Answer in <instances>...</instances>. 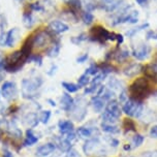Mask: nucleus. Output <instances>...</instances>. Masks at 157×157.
Masks as SVG:
<instances>
[{
	"label": "nucleus",
	"instance_id": "nucleus-15",
	"mask_svg": "<svg viewBox=\"0 0 157 157\" xmlns=\"http://www.w3.org/2000/svg\"><path fill=\"white\" fill-rule=\"evenodd\" d=\"M77 134L82 139H92V137H97L99 136V131L96 127H88V126H82L78 127L77 130Z\"/></svg>",
	"mask_w": 157,
	"mask_h": 157
},
{
	"label": "nucleus",
	"instance_id": "nucleus-25",
	"mask_svg": "<svg viewBox=\"0 0 157 157\" xmlns=\"http://www.w3.org/2000/svg\"><path fill=\"white\" fill-rule=\"evenodd\" d=\"M108 88H110L112 91H114L115 93L116 92H119V93H121L122 91H124V84L123 82H121L120 80H118L116 78H111L110 80H109L108 82Z\"/></svg>",
	"mask_w": 157,
	"mask_h": 157
},
{
	"label": "nucleus",
	"instance_id": "nucleus-6",
	"mask_svg": "<svg viewBox=\"0 0 157 157\" xmlns=\"http://www.w3.org/2000/svg\"><path fill=\"white\" fill-rule=\"evenodd\" d=\"M54 34L50 31L49 29H44V30H39L36 31L35 33L31 34L32 38V44H33V49L34 48H44L48 46L49 44H52L54 41Z\"/></svg>",
	"mask_w": 157,
	"mask_h": 157
},
{
	"label": "nucleus",
	"instance_id": "nucleus-49",
	"mask_svg": "<svg viewBox=\"0 0 157 157\" xmlns=\"http://www.w3.org/2000/svg\"><path fill=\"white\" fill-rule=\"evenodd\" d=\"M136 2L141 6H146L148 3V0H136Z\"/></svg>",
	"mask_w": 157,
	"mask_h": 157
},
{
	"label": "nucleus",
	"instance_id": "nucleus-40",
	"mask_svg": "<svg viewBox=\"0 0 157 157\" xmlns=\"http://www.w3.org/2000/svg\"><path fill=\"white\" fill-rule=\"evenodd\" d=\"M6 26H7L6 19H5V17L3 15H0V29H1V31H4Z\"/></svg>",
	"mask_w": 157,
	"mask_h": 157
},
{
	"label": "nucleus",
	"instance_id": "nucleus-13",
	"mask_svg": "<svg viewBox=\"0 0 157 157\" xmlns=\"http://www.w3.org/2000/svg\"><path fill=\"white\" fill-rule=\"evenodd\" d=\"M129 55H130L129 51L121 49L120 46H118L113 51L108 53V55H106V60H110V61L113 60V61H116L118 63H120V62H123V61L127 60Z\"/></svg>",
	"mask_w": 157,
	"mask_h": 157
},
{
	"label": "nucleus",
	"instance_id": "nucleus-52",
	"mask_svg": "<svg viewBox=\"0 0 157 157\" xmlns=\"http://www.w3.org/2000/svg\"><path fill=\"white\" fill-rule=\"evenodd\" d=\"M103 1H106V0H103Z\"/></svg>",
	"mask_w": 157,
	"mask_h": 157
},
{
	"label": "nucleus",
	"instance_id": "nucleus-22",
	"mask_svg": "<svg viewBox=\"0 0 157 157\" xmlns=\"http://www.w3.org/2000/svg\"><path fill=\"white\" fill-rule=\"evenodd\" d=\"M39 122V117L36 113H28L26 116L23 118V123L24 125H26L28 128H34L35 126H37Z\"/></svg>",
	"mask_w": 157,
	"mask_h": 157
},
{
	"label": "nucleus",
	"instance_id": "nucleus-14",
	"mask_svg": "<svg viewBox=\"0 0 157 157\" xmlns=\"http://www.w3.org/2000/svg\"><path fill=\"white\" fill-rule=\"evenodd\" d=\"M48 29H49L54 35H58V34H61V33L68 31L69 27L66 23L60 21V20H54V21L49 23Z\"/></svg>",
	"mask_w": 157,
	"mask_h": 157
},
{
	"label": "nucleus",
	"instance_id": "nucleus-10",
	"mask_svg": "<svg viewBox=\"0 0 157 157\" xmlns=\"http://www.w3.org/2000/svg\"><path fill=\"white\" fill-rule=\"evenodd\" d=\"M20 29L19 28H13L8 31L0 32V44L5 47H13L20 37Z\"/></svg>",
	"mask_w": 157,
	"mask_h": 157
},
{
	"label": "nucleus",
	"instance_id": "nucleus-48",
	"mask_svg": "<svg viewBox=\"0 0 157 157\" xmlns=\"http://www.w3.org/2000/svg\"><path fill=\"white\" fill-rule=\"evenodd\" d=\"M2 156H3V157H13V153L10 152V150H7V149L3 150V154H2Z\"/></svg>",
	"mask_w": 157,
	"mask_h": 157
},
{
	"label": "nucleus",
	"instance_id": "nucleus-32",
	"mask_svg": "<svg viewBox=\"0 0 157 157\" xmlns=\"http://www.w3.org/2000/svg\"><path fill=\"white\" fill-rule=\"evenodd\" d=\"M88 84H90V75H87L86 72H84L82 75H80L78 78V86L80 88L82 87H86Z\"/></svg>",
	"mask_w": 157,
	"mask_h": 157
},
{
	"label": "nucleus",
	"instance_id": "nucleus-7",
	"mask_svg": "<svg viewBox=\"0 0 157 157\" xmlns=\"http://www.w3.org/2000/svg\"><path fill=\"white\" fill-rule=\"evenodd\" d=\"M144 105L143 101L141 100H137L136 98L129 97L127 98L125 102H123L122 105V111L130 117H136L140 118V116L142 115L143 111H144Z\"/></svg>",
	"mask_w": 157,
	"mask_h": 157
},
{
	"label": "nucleus",
	"instance_id": "nucleus-17",
	"mask_svg": "<svg viewBox=\"0 0 157 157\" xmlns=\"http://www.w3.org/2000/svg\"><path fill=\"white\" fill-rule=\"evenodd\" d=\"M56 150V145L54 143H47L44 144L36 149L35 151V155L37 157H47L49 155H51L52 153H54Z\"/></svg>",
	"mask_w": 157,
	"mask_h": 157
},
{
	"label": "nucleus",
	"instance_id": "nucleus-41",
	"mask_svg": "<svg viewBox=\"0 0 157 157\" xmlns=\"http://www.w3.org/2000/svg\"><path fill=\"white\" fill-rule=\"evenodd\" d=\"M141 157H157V150L146 151V152L141 154Z\"/></svg>",
	"mask_w": 157,
	"mask_h": 157
},
{
	"label": "nucleus",
	"instance_id": "nucleus-2",
	"mask_svg": "<svg viewBox=\"0 0 157 157\" xmlns=\"http://www.w3.org/2000/svg\"><path fill=\"white\" fill-rule=\"evenodd\" d=\"M26 62H28V57L21 51V49L6 56L1 61L4 71L7 72H18L23 68Z\"/></svg>",
	"mask_w": 157,
	"mask_h": 157
},
{
	"label": "nucleus",
	"instance_id": "nucleus-29",
	"mask_svg": "<svg viewBox=\"0 0 157 157\" xmlns=\"http://www.w3.org/2000/svg\"><path fill=\"white\" fill-rule=\"evenodd\" d=\"M149 27V23H144L142 25H139V26L132 28V29H129L127 32H126V36H128V37H133L134 35L137 34L139 32L143 31V30H145L146 28Z\"/></svg>",
	"mask_w": 157,
	"mask_h": 157
},
{
	"label": "nucleus",
	"instance_id": "nucleus-23",
	"mask_svg": "<svg viewBox=\"0 0 157 157\" xmlns=\"http://www.w3.org/2000/svg\"><path fill=\"white\" fill-rule=\"evenodd\" d=\"M54 144L57 146L62 152H65V153L68 152V151L71 149V146H72V143L69 142L68 140H67L66 137H64L63 136L56 137V141Z\"/></svg>",
	"mask_w": 157,
	"mask_h": 157
},
{
	"label": "nucleus",
	"instance_id": "nucleus-37",
	"mask_svg": "<svg viewBox=\"0 0 157 157\" xmlns=\"http://www.w3.org/2000/svg\"><path fill=\"white\" fill-rule=\"evenodd\" d=\"M51 111H43L40 114H39V121L41 123H44V124H47L48 122H49L50 118H51Z\"/></svg>",
	"mask_w": 157,
	"mask_h": 157
},
{
	"label": "nucleus",
	"instance_id": "nucleus-33",
	"mask_svg": "<svg viewBox=\"0 0 157 157\" xmlns=\"http://www.w3.org/2000/svg\"><path fill=\"white\" fill-rule=\"evenodd\" d=\"M143 143H144V136H143L142 134L136 133V136L132 137V140H131L130 147L131 148H137V147H140Z\"/></svg>",
	"mask_w": 157,
	"mask_h": 157
},
{
	"label": "nucleus",
	"instance_id": "nucleus-18",
	"mask_svg": "<svg viewBox=\"0 0 157 157\" xmlns=\"http://www.w3.org/2000/svg\"><path fill=\"white\" fill-rule=\"evenodd\" d=\"M145 77L149 80H156L157 78V61L154 60L153 62L146 64L143 66V71Z\"/></svg>",
	"mask_w": 157,
	"mask_h": 157
},
{
	"label": "nucleus",
	"instance_id": "nucleus-19",
	"mask_svg": "<svg viewBox=\"0 0 157 157\" xmlns=\"http://www.w3.org/2000/svg\"><path fill=\"white\" fill-rule=\"evenodd\" d=\"M143 71V65L141 63H131L123 69V74L128 78H134Z\"/></svg>",
	"mask_w": 157,
	"mask_h": 157
},
{
	"label": "nucleus",
	"instance_id": "nucleus-27",
	"mask_svg": "<svg viewBox=\"0 0 157 157\" xmlns=\"http://www.w3.org/2000/svg\"><path fill=\"white\" fill-rule=\"evenodd\" d=\"M37 142H38V137L33 133L31 128H29L26 132V137H25V141H24V146H33Z\"/></svg>",
	"mask_w": 157,
	"mask_h": 157
},
{
	"label": "nucleus",
	"instance_id": "nucleus-20",
	"mask_svg": "<svg viewBox=\"0 0 157 157\" xmlns=\"http://www.w3.org/2000/svg\"><path fill=\"white\" fill-rule=\"evenodd\" d=\"M75 105V99L71 97V95L69 93H63L62 96L60 98V106L63 111L69 112L72 109V106Z\"/></svg>",
	"mask_w": 157,
	"mask_h": 157
},
{
	"label": "nucleus",
	"instance_id": "nucleus-1",
	"mask_svg": "<svg viewBox=\"0 0 157 157\" xmlns=\"http://www.w3.org/2000/svg\"><path fill=\"white\" fill-rule=\"evenodd\" d=\"M88 38L99 44H105L108 41H117V46L123 44V40H124V36L122 34L109 31L108 29L100 25L91 28Z\"/></svg>",
	"mask_w": 157,
	"mask_h": 157
},
{
	"label": "nucleus",
	"instance_id": "nucleus-11",
	"mask_svg": "<svg viewBox=\"0 0 157 157\" xmlns=\"http://www.w3.org/2000/svg\"><path fill=\"white\" fill-rule=\"evenodd\" d=\"M0 93H1L2 97L4 99L8 100V101H12V100L16 99L18 97V87L15 82L12 81H6L2 84L1 89H0Z\"/></svg>",
	"mask_w": 157,
	"mask_h": 157
},
{
	"label": "nucleus",
	"instance_id": "nucleus-8",
	"mask_svg": "<svg viewBox=\"0 0 157 157\" xmlns=\"http://www.w3.org/2000/svg\"><path fill=\"white\" fill-rule=\"evenodd\" d=\"M71 118L75 121H83L87 116L88 113V109H87V101L83 97L78 98V100H75V105L72 106L71 111Z\"/></svg>",
	"mask_w": 157,
	"mask_h": 157
},
{
	"label": "nucleus",
	"instance_id": "nucleus-46",
	"mask_svg": "<svg viewBox=\"0 0 157 157\" xmlns=\"http://www.w3.org/2000/svg\"><path fill=\"white\" fill-rule=\"evenodd\" d=\"M56 71H57V66H56L55 64H52L50 71H48V75H54L56 74Z\"/></svg>",
	"mask_w": 157,
	"mask_h": 157
},
{
	"label": "nucleus",
	"instance_id": "nucleus-34",
	"mask_svg": "<svg viewBox=\"0 0 157 157\" xmlns=\"http://www.w3.org/2000/svg\"><path fill=\"white\" fill-rule=\"evenodd\" d=\"M123 128L125 129L126 132H129V131H136V124L131 119H125L123 122Z\"/></svg>",
	"mask_w": 157,
	"mask_h": 157
},
{
	"label": "nucleus",
	"instance_id": "nucleus-16",
	"mask_svg": "<svg viewBox=\"0 0 157 157\" xmlns=\"http://www.w3.org/2000/svg\"><path fill=\"white\" fill-rule=\"evenodd\" d=\"M108 102V100L105 99V97H102L100 94H95L91 99V105L92 109L95 113H101V112L105 110V105Z\"/></svg>",
	"mask_w": 157,
	"mask_h": 157
},
{
	"label": "nucleus",
	"instance_id": "nucleus-5",
	"mask_svg": "<svg viewBox=\"0 0 157 157\" xmlns=\"http://www.w3.org/2000/svg\"><path fill=\"white\" fill-rule=\"evenodd\" d=\"M122 114V109L120 108V103L116 99H111L106 102L105 110L102 112L101 119L102 122L116 124Z\"/></svg>",
	"mask_w": 157,
	"mask_h": 157
},
{
	"label": "nucleus",
	"instance_id": "nucleus-30",
	"mask_svg": "<svg viewBox=\"0 0 157 157\" xmlns=\"http://www.w3.org/2000/svg\"><path fill=\"white\" fill-rule=\"evenodd\" d=\"M81 19L85 25H91L94 21V15L92 13V12L85 10V12L81 13Z\"/></svg>",
	"mask_w": 157,
	"mask_h": 157
},
{
	"label": "nucleus",
	"instance_id": "nucleus-3",
	"mask_svg": "<svg viewBox=\"0 0 157 157\" xmlns=\"http://www.w3.org/2000/svg\"><path fill=\"white\" fill-rule=\"evenodd\" d=\"M44 84V80L41 77L26 78L22 81L21 93L25 99L32 100L38 96V92Z\"/></svg>",
	"mask_w": 157,
	"mask_h": 157
},
{
	"label": "nucleus",
	"instance_id": "nucleus-53",
	"mask_svg": "<svg viewBox=\"0 0 157 157\" xmlns=\"http://www.w3.org/2000/svg\"><path fill=\"white\" fill-rule=\"evenodd\" d=\"M0 95H1V93H0Z\"/></svg>",
	"mask_w": 157,
	"mask_h": 157
},
{
	"label": "nucleus",
	"instance_id": "nucleus-45",
	"mask_svg": "<svg viewBox=\"0 0 157 157\" xmlns=\"http://www.w3.org/2000/svg\"><path fill=\"white\" fill-rule=\"evenodd\" d=\"M150 136L154 137V139H157V125H154L151 127L150 129Z\"/></svg>",
	"mask_w": 157,
	"mask_h": 157
},
{
	"label": "nucleus",
	"instance_id": "nucleus-51",
	"mask_svg": "<svg viewBox=\"0 0 157 157\" xmlns=\"http://www.w3.org/2000/svg\"><path fill=\"white\" fill-rule=\"evenodd\" d=\"M2 59H3V52L0 50V60H2Z\"/></svg>",
	"mask_w": 157,
	"mask_h": 157
},
{
	"label": "nucleus",
	"instance_id": "nucleus-38",
	"mask_svg": "<svg viewBox=\"0 0 157 157\" xmlns=\"http://www.w3.org/2000/svg\"><path fill=\"white\" fill-rule=\"evenodd\" d=\"M28 62H33L37 65H41L43 64V57L39 54H32L28 58Z\"/></svg>",
	"mask_w": 157,
	"mask_h": 157
},
{
	"label": "nucleus",
	"instance_id": "nucleus-50",
	"mask_svg": "<svg viewBox=\"0 0 157 157\" xmlns=\"http://www.w3.org/2000/svg\"><path fill=\"white\" fill-rule=\"evenodd\" d=\"M48 101H49V102H51V103H50V105H51L52 106H55V105H56V103H55V101H53V100H52V99H48Z\"/></svg>",
	"mask_w": 157,
	"mask_h": 157
},
{
	"label": "nucleus",
	"instance_id": "nucleus-47",
	"mask_svg": "<svg viewBox=\"0 0 157 157\" xmlns=\"http://www.w3.org/2000/svg\"><path fill=\"white\" fill-rule=\"evenodd\" d=\"M1 61H2V60H0V82H2V80L4 78V74H3L4 69H3V67H2Z\"/></svg>",
	"mask_w": 157,
	"mask_h": 157
},
{
	"label": "nucleus",
	"instance_id": "nucleus-9",
	"mask_svg": "<svg viewBox=\"0 0 157 157\" xmlns=\"http://www.w3.org/2000/svg\"><path fill=\"white\" fill-rule=\"evenodd\" d=\"M83 151L86 155H91V154H103L106 152L105 146L101 144L100 140L97 137H92V139L87 140L83 146Z\"/></svg>",
	"mask_w": 157,
	"mask_h": 157
},
{
	"label": "nucleus",
	"instance_id": "nucleus-44",
	"mask_svg": "<svg viewBox=\"0 0 157 157\" xmlns=\"http://www.w3.org/2000/svg\"><path fill=\"white\" fill-rule=\"evenodd\" d=\"M146 36H147V39H157V32L154 30H149Z\"/></svg>",
	"mask_w": 157,
	"mask_h": 157
},
{
	"label": "nucleus",
	"instance_id": "nucleus-43",
	"mask_svg": "<svg viewBox=\"0 0 157 157\" xmlns=\"http://www.w3.org/2000/svg\"><path fill=\"white\" fill-rule=\"evenodd\" d=\"M65 157H81L80 153L78 152L75 149H71L68 151V152H66V156Z\"/></svg>",
	"mask_w": 157,
	"mask_h": 157
},
{
	"label": "nucleus",
	"instance_id": "nucleus-21",
	"mask_svg": "<svg viewBox=\"0 0 157 157\" xmlns=\"http://www.w3.org/2000/svg\"><path fill=\"white\" fill-rule=\"evenodd\" d=\"M58 128L61 136H65V134L71 133L75 131V125L71 120H61V121H59Z\"/></svg>",
	"mask_w": 157,
	"mask_h": 157
},
{
	"label": "nucleus",
	"instance_id": "nucleus-28",
	"mask_svg": "<svg viewBox=\"0 0 157 157\" xmlns=\"http://www.w3.org/2000/svg\"><path fill=\"white\" fill-rule=\"evenodd\" d=\"M23 24L26 28H31L34 25V18H33L32 12H25L23 13Z\"/></svg>",
	"mask_w": 157,
	"mask_h": 157
},
{
	"label": "nucleus",
	"instance_id": "nucleus-24",
	"mask_svg": "<svg viewBox=\"0 0 157 157\" xmlns=\"http://www.w3.org/2000/svg\"><path fill=\"white\" fill-rule=\"evenodd\" d=\"M60 49H61V44L60 40L57 38L54 39V41L51 44V46H49L47 50V56L50 58H56L60 53Z\"/></svg>",
	"mask_w": 157,
	"mask_h": 157
},
{
	"label": "nucleus",
	"instance_id": "nucleus-36",
	"mask_svg": "<svg viewBox=\"0 0 157 157\" xmlns=\"http://www.w3.org/2000/svg\"><path fill=\"white\" fill-rule=\"evenodd\" d=\"M88 39V35L86 34V33H81L80 35L78 36H72L71 37V43L75 44H80L81 43H83V41H85Z\"/></svg>",
	"mask_w": 157,
	"mask_h": 157
},
{
	"label": "nucleus",
	"instance_id": "nucleus-4",
	"mask_svg": "<svg viewBox=\"0 0 157 157\" xmlns=\"http://www.w3.org/2000/svg\"><path fill=\"white\" fill-rule=\"evenodd\" d=\"M152 92L149 78H137L133 81L132 84L129 86V94L130 97L136 98L137 100H141L147 98Z\"/></svg>",
	"mask_w": 157,
	"mask_h": 157
},
{
	"label": "nucleus",
	"instance_id": "nucleus-39",
	"mask_svg": "<svg viewBox=\"0 0 157 157\" xmlns=\"http://www.w3.org/2000/svg\"><path fill=\"white\" fill-rule=\"evenodd\" d=\"M105 141L106 143V145H109L110 147H113V148H116L118 147V145H119V141L113 136H105Z\"/></svg>",
	"mask_w": 157,
	"mask_h": 157
},
{
	"label": "nucleus",
	"instance_id": "nucleus-42",
	"mask_svg": "<svg viewBox=\"0 0 157 157\" xmlns=\"http://www.w3.org/2000/svg\"><path fill=\"white\" fill-rule=\"evenodd\" d=\"M88 58H89V54L88 53H85V54H82V55L78 56V57L77 58V62L78 63H84L88 60Z\"/></svg>",
	"mask_w": 157,
	"mask_h": 157
},
{
	"label": "nucleus",
	"instance_id": "nucleus-35",
	"mask_svg": "<svg viewBox=\"0 0 157 157\" xmlns=\"http://www.w3.org/2000/svg\"><path fill=\"white\" fill-rule=\"evenodd\" d=\"M99 71H100L99 65H98V64H95V63H92L91 65L86 69L85 72L89 75H96Z\"/></svg>",
	"mask_w": 157,
	"mask_h": 157
},
{
	"label": "nucleus",
	"instance_id": "nucleus-26",
	"mask_svg": "<svg viewBox=\"0 0 157 157\" xmlns=\"http://www.w3.org/2000/svg\"><path fill=\"white\" fill-rule=\"evenodd\" d=\"M100 127H101V129L105 131V132L109 133V134H117L120 132L119 126H117L116 124H112V123L102 122Z\"/></svg>",
	"mask_w": 157,
	"mask_h": 157
},
{
	"label": "nucleus",
	"instance_id": "nucleus-31",
	"mask_svg": "<svg viewBox=\"0 0 157 157\" xmlns=\"http://www.w3.org/2000/svg\"><path fill=\"white\" fill-rule=\"evenodd\" d=\"M61 86L65 89L67 93H75V92L80 89V87L78 86V84L71 83V82H62L61 83Z\"/></svg>",
	"mask_w": 157,
	"mask_h": 157
},
{
	"label": "nucleus",
	"instance_id": "nucleus-12",
	"mask_svg": "<svg viewBox=\"0 0 157 157\" xmlns=\"http://www.w3.org/2000/svg\"><path fill=\"white\" fill-rule=\"evenodd\" d=\"M151 47L149 46L148 44H145V43H142V44H136V47L132 48V52L131 54L136 59L140 61H143V60H146L148 57L150 56L151 54Z\"/></svg>",
	"mask_w": 157,
	"mask_h": 157
}]
</instances>
